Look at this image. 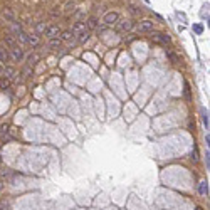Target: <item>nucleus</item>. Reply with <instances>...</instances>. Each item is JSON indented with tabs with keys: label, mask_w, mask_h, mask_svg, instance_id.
Instances as JSON below:
<instances>
[{
	"label": "nucleus",
	"mask_w": 210,
	"mask_h": 210,
	"mask_svg": "<svg viewBox=\"0 0 210 210\" xmlns=\"http://www.w3.org/2000/svg\"><path fill=\"white\" fill-rule=\"evenodd\" d=\"M118 14L116 12H109V14H106L104 15V19H103V22H104V25H111V24H114L118 20Z\"/></svg>",
	"instance_id": "1"
},
{
	"label": "nucleus",
	"mask_w": 210,
	"mask_h": 210,
	"mask_svg": "<svg viewBox=\"0 0 210 210\" xmlns=\"http://www.w3.org/2000/svg\"><path fill=\"white\" fill-rule=\"evenodd\" d=\"M200 193L202 195L208 193V185H207V182H200Z\"/></svg>",
	"instance_id": "16"
},
{
	"label": "nucleus",
	"mask_w": 210,
	"mask_h": 210,
	"mask_svg": "<svg viewBox=\"0 0 210 210\" xmlns=\"http://www.w3.org/2000/svg\"><path fill=\"white\" fill-rule=\"evenodd\" d=\"M44 34H46L47 37H49V39H54L56 35H59V27H57V25H52V27H47Z\"/></svg>",
	"instance_id": "3"
},
{
	"label": "nucleus",
	"mask_w": 210,
	"mask_h": 210,
	"mask_svg": "<svg viewBox=\"0 0 210 210\" xmlns=\"http://www.w3.org/2000/svg\"><path fill=\"white\" fill-rule=\"evenodd\" d=\"M202 116H203V125H205L207 129H208V113H207L205 109L202 111Z\"/></svg>",
	"instance_id": "21"
},
{
	"label": "nucleus",
	"mask_w": 210,
	"mask_h": 210,
	"mask_svg": "<svg viewBox=\"0 0 210 210\" xmlns=\"http://www.w3.org/2000/svg\"><path fill=\"white\" fill-rule=\"evenodd\" d=\"M131 27H133V22H131V20H123V22L118 24V30H119V32L129 30Z\"/></svg>",
	"instance_id": "5"
},
{
	"label": "nucleus",
	"mask_w": 210,
	"mask_h": 210,
	"mask_svg": "<svg viewBox=\"0 0 210 210\" xmlns=\"http://www.w3.org/2000/svg\"><path fill=\"white\" fill-rule=\"evenodd\" d=\"M5 42H7L10 47H14V42H15V40H14V37H12V35H8V37H5Z\"/></svg>",
	"instance_id": "22"
},
{
	"label": "nucleus",
	"mask_w": 210,
	"mask_h": 210,
	"mask_svg": "<svg viewBox=\"0 0 210 210\" xmlns=\"http://www.w3.org/2000/svg\"><path fill=\"white\" fill-rule=\"evenodd\" d=\"M0 71H2V66H0Z\"/></svg>",
	"instance_id": "25"
},
{
	"label": "nucleus",
	"mask_w": 210,
	"mask_h": 210,
	"mask_svg": "<svg viewBox=\"0 0 210 210\" xmlns=\"http://www.w3.org/2000/svg\"><path fill=\"white\" fill-rule=\"evenodd\" d=\"M197 210H202V208H197Z\"/></svg>",
	"instance_id": "26"
},
{
	"label": "nucleus",
	"mask_w": 210,
	"mask_h": 210,
	"mask_svg": "<svg viewBox=\"0 0 210 210\" xmlns=\"http://www.w3.org/2000/svg\"><path fill=\"white\" fill-rule=\"evenodd\" d=\"M12 30L15 32V34H19V32H22V25L17 22H12Z\"/></svg>",
	"instance_id": "19"
},
{
	"label": "nucleus",
	"mask_w": 210,
	"mask_h": 210,
	"mask_svg": "<svg viewBox=\"0 0 210 210\" xmlns=\"http://www.w3.org/2000/svg\"><path fill=\"white\" fill-rule=\"evenodd\" d=\"M22 56H24V52H22L20 47H15V46L12 47V59H14V61H20Z\"/></svg>",
	"instance_id": "6"
},
{
	"label": "nucleus",
	"mask_w": 210,
	"mask_h": 210,
	"mask_svg": "<svg viewBox=\"0 0 210 210\" xmlns=\"http://www.w3.org/2000/svg\"><path fill=\"white\" fill-rule=\"evenodd\" d=\"M193 32H195V34H202V32H203V25H202V24H195V25H193Z\"/></svg>",
	"instance_id": "20"
},
{
	"label": "nucleus",
	"mask_w": 210,
	"mask_h": 210,
	"mask_svg": "<svg viewBox=\"0 0 210 210\" xmlns=\"http://www.w3.org/2000/svg\"><path fill=\"white\" fill-rule=\"evenodd\" d=\"M4 74H5V78H7V79H12V78H14V74H15V69H14V67H5Z\"/></svg>",
	"instance_id": "11"
},
{
	"label": "nucleus",
	"mask_w": 210,
	"mask_h": 210,
	"mask_svg": "<svg viewBox=\"0 0 210 210\" xmlns=\"http://www.w3.org/2000/svg\"><path fill=\"white\" fill-rule=\"evenodd\" d=\"M49 47H51V49H57V47H61V39H52L51 42H49Z\"/></svg>",
	"instance_id": "17"
},
{
	"label": "nucleus",
	"mask_w": 210,
	"mask_h": 210,
	"mask_svg": "<svg viewBox=\"0 0 210 210\" xmlns=\"http://www.w3.org/2000/svg\"><path fill=\"white\" fill-rule=\"evenodd\" d=\"M74 37V34L71 30H66V32H62V35H61V40H71Z\"/></svg>",
	"instance_id": "14"
},
{
	"label": "nucleus",
	"mask_w": 210,
	"mask_h": 210,
	"mask_svg": "<svg viewBox=\"0 0 210 210\" xmlns=\"http://www.w3.org/2000/svg\"><path fill=\"white\" fill-rule=\"evenodd\" d=\"M82 30H86V24L84 22H76L72 25V30H71V32H72L74 35H78V34H81Z\"/></svg>",
	"instance_id": "4"
},
{
	"label": "nucleus",
	"mask_w": 210,
	"mask_h": 210,
	"mask_svg": "<svg viewBox=\"0 0 210 210\" xmlns=\"http://www.w3.org/2000/svg\"><path fill=\"white\" fill-rule=\"evenodd\" d=\"M168 57H170V59H171V62H175V64H177V62H178V57H177V56H175V54H171V52H168Z\"/></svg>",
	"instance_id": "24"
},
{
	"label": "nucleus",
	"mask_w": 210,
	"mask_h": 210,
	"mask_svg": "<svg viewBox=\"0 0 210 210\" xmlns=\"http://www.w3.org/2000/svg\"><path fill=\"white\" fill-rule=\"evenodd\" d=\"M8 59V52L4 49V46H0V62H5Z\"/></svg>",
	"instance_id": "12"
},
{
	"label": "nucleus",
	"mask_w": 210,
	"mask_h": 210,
	"mask_svg": "<svg viewBox=\"0 0 210 210\" xmlns=\"http://www.w3.org/2000/svg\"><path fill=\"white\" fill-rule=\"evenodd\" d=\"M78 35H79V39H78V40L82 44V42H86V40L89 39V30H82L81 34H78Z\"/></svg>",
	"instance_id": "10"
},
{
	"label": "nucleus",
	"mask_w": 210,
	"mask_h": 210,
	"mask_svg": "<svg viewBox=\"0 0 210 210\" xmlns=\"http://www.w3.org/2000/svg\"><path fill=\"white\" fill-rule=\"evenodd\" d=\"M15 37H17V40H19L20 44H27V34L25 32H19V34H15Z\"/></svg>",
	"instance_id": "9"
},
{
	"label": "nucleus",
	"mask_w": 210,
	"mask_h": 210,
	"mask_svg": "<svg viewBox=\"0 0 210 210\" xmlns=\"http://www.w3.org/2000/svg\"><path fill=\"white\" fill-rule=\"evenodd\" d=\"M138 30H140V32H150V30H153V22H151V20H143V22H140Z\"/></svg>",
	"instance_id": "2"
},
{
	"label": "nucleus",
	"mask_w": 210,
	"mask_h": 210,
	"mask_svg": "<svg viewBox=\"0 0 210 210\" xmlns=\"http://www.w3.org/2000/svg\"><path fill=\"white\" fill-rule=\"evenodd\" d=\"M27 44H30L32 47L39 46V37L37 35H27Z\"/></svg>",
	"instance_id": "8"
},
{
	"label": "nucleus",
	"mask_w": 210,
	"mask_h": 210,
	"mask_svg": "<svg viewBox=\"0 0 210 210\" xmlns=\"http://www.w3.org/2000/svg\"><path fill=\"white\" fill-rule=\"evenodd\" d=\"M46 29H47L46 22H40V24H37V27H35V30H37V34H42V32H46Z\"/></svg>",
	"instance_id": "18"
},
{
	"label": "nucleus",
	"mask_w": 210,
	"mask_h": 210,
	"mask_svg": "<svg viewBox=\"0 0 210 210\" xmlns=\"http://www.w3.org/2000/svg\"><path fill=\"white\" fill-rule=\"evenodd\" d=\"M0 84H2V88H7V86L10 84V79L4 78V79H2V81H0Z\"/></svg>",
	"instance_id": "23"
},
{
	"label": "nucleus",
	"mask_w": 210,
	"mask_h": 210,
	"mask_svg": "<svg viewBox=\"0 0 210 210\" xmlns=\"http://www.w3.org/2000/svg\"><path fill=\"white\" fill-rule=\"evenodd\" d=\"M37 59H39V57H37V56H29V59H27V67H32V66H34V64L35 62H37Z\"/></svg>",
	"instance_id": "15"
},
{
	"label": "nucleus",
	"mask_w": 210,
	"mask_h": 210,
	"mask_svg": "<svg viewBox=\"0 0 210 210\" xmlns=\"http://www.w3.org/2000/svg\"><path fill=\"white\" fill-rule=\"evenodd\" d=\"M96 27H97V19L96 17H91L88 20V29H96Z\"/></svg>",
	"instance_id": "13"
},
{
	"label": "nucleus",
	"mask_w": 210,
	"mask_h": 210,
	"mask_svg": "<svg viewBox=\"0 0 210 210\" xmlns=\"http://www.w3.org/2000/svg\"><path fill=\"white\" fill-rule=\"evenodd\" d=\"M153 39L158 40V42L168 44V42H170V35H167V34H155V35H153Z\"/></svg>",
	"instance_id": "7"
}]
</instances>
